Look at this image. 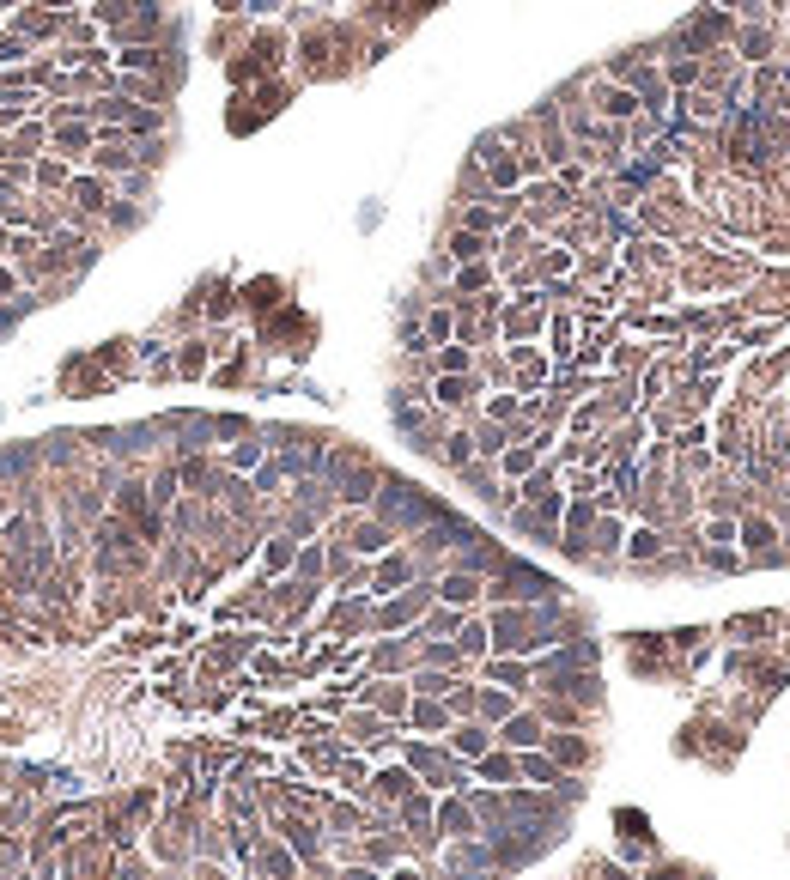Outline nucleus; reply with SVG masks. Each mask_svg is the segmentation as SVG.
Returning a JSON list of instances; mask_svg holds the SVG:
<instances>
[{"instance_id": "393cba45", "label": "nucleus", "mask_w": 790, "mask_h": 880, "mask_svg": "<svg viewBox=\"0 0 790 880\" xmlns=\"http://www.w3.org/2000/svg\"><path fill=\"white\" fill-rule=\"evenodd\" d=\"M511 364H517V389H541L547 382V359L535 346H511Z\"/></svg>"}, {"instance_id": "e433bc0d", "label": "nucleus", "mask_w": 790, "mask_h": 880, "mask_svg": "<svg viewBox=\"0 0 790 880\" xmlns=\"http://www.w3.org/2000/svg\"><path fill=\"white\" fill-rule=\"evenodd\" d=\"M425 341H432V346H450V341H456V310H450V304H438V310L425 316Z\"/></svg>"}, {"instance_id": "37998d69", "label": "nucleus", "mask_w": 790, "mask_h": 880, "mask_svg": "<svg viewBox=\"0 0 790 880\" xmlns=\"http://www.w3.org/2000/svg\"><path fill=\"white\" fill-rule=\"evenodd\" d=\"M444 461H450V468H468V461H474V438H468V431L444 438Z\"/></svg>"}, {"instance_id": "c9c22d12", "label": "nucleus", "mask_w": 790, "mask_h": 880, "mask_svg": "<svg viewBox=\"0 0 790 880\" xmlns=\"http://www.w3.org/2000/svg\"><path fill=\"white\" fill-rule=\"evenodd\" d=\"M657 553H663V535H657V528H632L627 535V559L632 565H650Z\"/></svg>"}, {"instance_id": "ddd939ff", "label": "nucleus", "mask_w": 790, "mask_h": 880, "mask_svg": "<svg viewBox=\"0 0 790 880\" xmlns=\"http://www.w3.org/2000/svg\"><path fill=\"white\" fill-rule=\"evenodd\" d=\"M481 589H486V583L474 577V571H450V577L438 583V589H432V595L444 601V607H463V614H468V607H474V601H481Z\"/></svg>"}, {"instance_id": "603ef678", "label": "nucleus", "mask_w": 790, "mask_h": 880, "mask_svg": "<svg viewBox=\"0 0 790 880\" xmlns=\"http://www.w3.org/2000/svg\"><path fill=\"white\" fill-rule=\"evenodd\" d=\"M706 540H711V546H729V540H736V522H729V517H711Z\"/></svg>"}, {"instance_id": "ea45409f", "label": "nucleus", "mask_w": 790, "mask_h": 880, "mask_svg": "<svg viewBox=\"0 0 790 880\" xmlns=\"http://www.w3.org/2000/svg\"><path fill=\"white\" fill-rule=\"evenodd\" d=\"M280 832H286V844H292V856H317V832H310L304 820H286Z\"/></svg>"}, {"instance_id": "e2e57ef3", "label": "nucleus", "mask_w": 790, "mask_h": 880, "mask_svg": "<svg viewBox=\"0 0 790 880\" xmlns=\"http://www.w3.org/2000/svg\"><path fill=\"white\" fill-rule=\"evenodd\" d=\"M201 880H225V875H219V868H201Z\"/></svg>"}, {"instance_id": "b1692460", "label": "nucleus", "mask_w": 790, "mask_h": 880, "mask_svg": "<svg viewBox=\"0 0 790 880\" xmlns=\"http://www.w3.org/2000/svg\"><path fill=\"white\" fill-rule=\"evenodd\" d=\"M535 468H541V450H535V443H511L505 456H499V474H505V480H529Z\"/></svg>"}, {"instance_id": "72a5a7b5", "label": "nucleus", "mask_w": 790, "mask_h": 880, "mask_svg": "<svg viewBox=\"0 0 790 880\" xmlns=\"http://www.w3.org/2000/svg\"><path fill=\"white\" fill-rule=\"evenodd\" d=\"M505 450H511V431H505L499 420H486L481 431H474V456H493V461H499Z\"/></svg>"}, {"instance_id": "a19ab883", "label": "nucleus", "mask_w": 790, "mask_h": 880, "mask_svg": "<svg viewBox=\"0 0 790 880\" xmlns=\"http://www.w3.org/2000/svg\"><path fill=\"white\" fill-rule=\"evenodd\" d=\"M425 668H463V650H456V643H425Z\"/></svg>"}, {"instance_id": "423d86ee", "label": "nucleus", "mask_w": 790, "mask_h": 880, "mask_svg": "<svg viewBox=\"0 0 790 880\" xmlns=\"http://www.w3.org/2000/svg\"><path fill=\"white\" fill-rule=\"evenodd\" d=\"M6 31L24 43H61L67 31V13H43V6H19V13H6Z\"/></svg>"}, {"instance_id": "2eb2a0df", "label": "nucleus", "mask_w": 790, "mask_h": 880, "mask_svg": "<svg viewBox=\"0 0 790 880\" xmlns=\"http://www.w3.org/2000/svg\"><path fill=\"white\" fill-rule=\"evenodd\" d=\"M407 722H414V729H425V735H450V704L444 699H414L407 704Z\"/></svg>"}, {"instance_id": "20e7f679", "label": "nucleus", "mask_w": 790, "mask_h": 880, "mask_svg": "<svg viewBox=\"0 0 790 880\" xmlns=\"http://www.w3.org/2000/svg\"><path fill=\"white\" fill-rule=\"evenodd\" d=\"M92 146H98V128H92V121H49V152L67 159L73 170L92 159Z\"/></svg>"}, {"instance_id": "6e6d98bb", "label": "nucleus", "mask_w": 790, "mask_h": 880, "mask_svg": "<svg viewBox=\"0 0 790 880\" xmlns=\"http://www.w3.org/2000/svg\"><path fill=\"white\" fill-rule=\"evenodd\" d=\"M0 298H19V267H0Z\"/></svg>"}, {"instance_id": "a878e982", "label": "nucleus", "mask_w": 790, "mask_h": 880, "mask_svg": "<svg viewBox=\"0 0 790 880\" xmlns=\"http://www.w3.org/2000/svg\"><path fill=\"white\" fill-rule=\"evenodd\" d=\"M486 285H493V267H486V261H463V267H456V285H450V304L474 298V292H486Z\"/></svg>"}, {"instance_id": "09e8293b", "label": "nucleus", "mask_w": 790, "mask_h": 880, "mask_svg": "<svg viewBox=\"0 0 790 880\" xmlns=\"http://www.w3.org/2000/svg\"><path fill=\"white\" fill-rule=\"evenodd\" d=\"M523 249H529V225H511L499 237V256H523Z\"/></svg>"}, {"instance_id": "f257e3e1", "label": "nucleus", "mask_w": 790, "mask_h": 880, "mask_svg": "<svg viewBox=\"0 0 790 880\" xmlns=\"http://www.w3.org/2000/svg\"><path fill=\"white\" fill-rule=\"evenodd\" d=\"M486 638H493V650H499V656H529V650L553 643V638H541V632H535V620H529L523 607H499V614L486 620Z\"/></svg>"}, {"instance_id": "6ab92c4d", "label": "nucleus", "mask_w": 790, "mask_h": 880, "mask_svg": "<svg viewBox=\"0 0 790 880\" xmlns=\"http://www.w3.org/2000/svg\"><path fill=\"white\" fill-rule=\"evenodd\" d=\"M736 540L748 546V559H778V553H772V540H778V528H772V522H760V517L736 522Z\"/></svg>"}, {"instance_id": "680f3d73", "label": "nucleus", "mask_w": 790, "mask_h": 880, "mask_svg": "<svg viewBox=\"0 0 790 880\" xmlns=\"http://www.w3.org/2000/svg\"><path fill=\"white\" fill-rule=\"evenodd\" d=\"M6 249H13V231H6V225H0V256H6Z\"/></svg>"}, {"instance_id": "4d7b16f0", "label": "nucleus", "mask_w": 790, "mask_h": 880, "mask_svg": "<svg viewBox=\"0 0 790 880\" xmlns=\"http://www.w3.org/2000/svg\"><path fill=\"white\" fill-rule=\"evenodd\" d=\"M596 540L602 546H620V522H596Z\"/></svg>"}, {"instance_id": "412c9836", "label": "nucleus", "mask_w": 790, "mask_h": 880, "mask_svg": "<svg viewBox=\"0 0 790 880\" xmlns=\"http://www.w3.org/2000/svg\"><path fill=\"white\" fill-rule=\"evenodd\" d=\"M407 577H414V559H407V553H384V559H377V571H371L377 595H395Z\"/></svg>"}, {"instance_id": "864d4df0", "label": "nucleus", "mask_w": 790, "mask_h": 880, "mask_svg": "<svg viewBox=\"0 0 790 880\" xmlns=\"http://www.w3.org/2000/svg\"><path fill=\"white\" fill-rule=\"evenodd\" d=\"M699 80V61H668V85H693Z\"/></svg>"}, {"instance_id": "9b49d317", "label": "nucleus", "mask_w": 790, "mask_h": 880, "mask_svg": "<svg viewBox=\"0 0 790 880\" xmlns=\"http://www.w3.org/2000/svg\"><path fill=\"white\" fill-rule=\"evenodd\" d=\"M67 182H73V164L55 159V152H43L31 164V195H67Z\"/></svg>"}, {"instance_id": "f3484780", "label": "nucleus", "mask_w": 790, "mask_h": 880, "mask_svg": "<svg viewBox=\"0 0 790 880\" xmlns=\"http://www.w3.org/2000/svg\"><path fill=\"white\" fill-rule=\"evenodd\" d=\"M365 704H371L377 717H407L414 692H407V686H395V681H384V686H365Z\"/></svg>"}, {"instance_id": "4468645a", "label": "nucleus", "mask_w": 790, "mask_h": 880, "mask_svg": "<svg viewBox=\"0 0 790 880\" xmlns=\"http://www.w3.org/2000/svg\"><path fill=\"white\" fill-rule=\"evenodd\" d=\"M389 540H395V528H389V522H353V528H346V546H353V553H365V559L389 553Z\"/></svg>"}, {"instance_id": "f704fd0d", "label": "nucleus", "mask_w": 790, "mask_h": 880, "mask_svg": "<svg viewBox=\"0 0 790 880\" xmlns=\"http://www.w3.org/2000/svg\"><path fill=\"white\" fill-rule=\"evenodd\" d=\"M468 371H474V353H468L463 341L438 346V377H468Z\"/></svg>"}, {"instance_id": "6e6552de", "label": "nucleus", "mask_w": 790, "mask_h": 880, "mask_svg": "<svg viewBox=\"0 0 790 880\" xmlns=\"http://www.w3.org/2000/svg\"><path fill=\"white\" fill-rule=\"evenodd\" d=\"M547 740V722L535 717V711H511L505 722H499V747H511V753H529V747H541Z\"/></svg>"}, {"instance_id": "a211bd4d", "label": "nucleus", "mask_w": 790, "mask_h": 880, "mask_svg": "<svg viewBox=\"0 0 790 880\" xmlns=\"http://www.w3.org/2000/svg\"><path fill=\"white\" fill-rule=\"evenodd\" d=\"M116 73H164V43H141V49H116Z\"/></svg>"}, {"instance_id": "9d476101", "label": "nucleus", "mask_w": 790, "mask_h": 880, "mask_svg": "<svg viewBox=\"0 0 790 880\" xmlns=\"http://www.w3.org/2000/svg\"><path fill=\"white\" fill-rule=\"evenodd\" d=\"M450 753H456V759H481V753H493V735H486V722H481V717L450 722Z\"/></svg>"}, {"instance_id": "a18cd8bd", "label": "nucleus", "mask_w": 790, "mask_h": 880, "mask_svg": "<svg viewBox=\"0 0 790 880\" xmlns=\"http://www.w3.org/2000/svg\"><path fill=\"white\" fill-rule=\"evenodd\" d=\"M201 364H207V346H201V341H189V346L177 353V371H182V377H201Z\"/></svg>"}, {"instance_id": "bb28decb", "label": "nucleus", "mask_w": 790, "mask_h": 880, "mask_svg": "<svg viewBox=\"0 0 790 880\" xmlns=\"http://www.w3.org/2000/svg\"><path fill=\"white\" fill-rule=\"evenodd\" d=\"M474 395H481V382H474V377H438V389H432L438 407H468Z\"/></svg>"}, {"instance_id": "8fccbe9b", "label": "nucleus", "mask_w": 790, "mask_h": 880, "mask_svg": "<svg viewBox=\"0 0 790 880\" xmlns=\"http://www.w3.org/2000/svg\"><path fill=\"white\" fill-rule=\"evenodd\" d=\"M547 328H553V353H560V359H571V316H553Z\"/></svg>"}, {"instance_id": "49530a36", "label": "nucleus", "mask_w": 790, "mask_h": 880, "mask_svg": "<svg viewBox=\"0 0 790 880\" xmlns=\"http://www.w3.org/2000/svg\"><path fill=\"white\" fill-rule=\"evenodd\" d=\"M371 486H377V474H371V468H359V474L346 480V492H341V498H346V504H365V498H371Z\"/></svg>"}, {"instance_id": "58836bf2", "label": "nucleus", "mask_w": 790, "mask_h": 880, "mask_svg": "<svg viewBox=\"0 0 790 880\" xmlns=\"http://www.w3.org/2000/svg\"><path fill=\"white\" fill-rule=\"evenodd\" d=\"M456 650H463V656H486V650H493V638H486V620H463V632H456Z\"/></svg>"}, {"instance_id": "f8f14e48", "label": "nucleus", "mask_w": 790, "mask_h": 880, "mask_svg": "<svg viewBox=\"0 0 790 880\" xmlns=\"http://www.w3.org/2000/svg\"><path fill=\"white\" fill-rule=\"evenodd\" d=\"M432 826H438V838H474V807L463 796H450V801H438Z\"/></svg>"}, {"instance_id": "473e14b6", "label": "nucleus", "mask_w": 790, "mask_h": 880, "mask_svg": "<svg viewBox=\"0 0 790 880\" xmlns=\"http://www.w3.org/2000/svg\"><path fill=\"white\" fill-rule=\"evenodd\" d=\"M456 692V681H450L444 668H420L414 674V699H450Z\"/></svg>"}, {"instance_id": "dca6fc26", "label": "nucleus", "mask_w": 790, "mask_h": 880, "mask_svg": "<svg viewBox=\"0 0 790 880\" xmlns=\"http://www.w3.org/2000/svg\"><path fill=\"white\" fill-rule=\"evenodd\" d=\"M486 681H499L505 692H523V686L535 681V668H529L523 656H493V662H486Z\"/></svg>"}, {"instance_id": "c85d7f7f", "label": "nucleus", "mask_w": 790, "mask_h": 880, "mask_svg": "<svg viewBox=\"0 0 790 880\" xmlns=\"http://www.w3.org/2000/svg\"><path fill=\"white\" fill-rule=\"evenodd\" d=\"M511 711H517V704H511L505 686H486V692H474V717H481V722H505Z\"/></svg>"}, {"instance_id": "5701e85b", "label": "nucleus", "mask_w": 790, "mask_h": 880, "mask_svg": "<svg viewBox=\"0 0 790 880\" xmlns=\"http://www.w3.org/2000/svg\"><path fill=\"white\" fill-rule=\"evenodd\" d=\"M371 796H377V801H395V807H402V801L414 796V771H407V765H395V771H377V778H371Z\"/></svg>"}, {"instance_id": "0eeeda50", "label": "nucleus", "mask_w": 790, "mask_h": 880, "mask_svg": "<svg viewBox=\"0 0 790 880\" xmlns=\"http://www.w3.org/2000/svg\"><path fill=\"white\" fill-rule=\"evenodd\" d=\"M425 601H432V589H407V595H389L384 607H377V632H402V625H414L425 614Z\"/></svg>"}, {"instance_id": "de8ad7c7", "label": "nucleus", "mask_w": 790, "mask_h": 880, "mask_svg": "<svg viewBox=\"0 0 790 880\" xmlns=\"http://www.w3.org/2000/svg\"><path fill=\"white\" fill-rule=\"evenodd\" d=\"M486 420L511 425V420H517V395H493V401H486Z\"/></svg>"}, {"instance_id": "1a4fd4ad", "label": "nucleus", "mask_w": 790, "mask_h": 880, "mask_svg": "<svg viewBox=\"0 0 790 880\" xmlns=\"http://www.w3.org/2000/svg\"><path fill=\"white\" fill-rule=\"evenodd\" d=\"M6 152H13V159H24V164H37L43 152H49V121H43V116L19 121V128L6 134Z\"/></svg>"}, {"instance_id": "c03bdc74", "label": "nucleus", "mask_w": 790, "mask_h": 880, "mask_svg": "<svg viewBox=\"0 0 790 880\" xmlns=\"http://www.w3.org/2000/svg\"><path fill=\"white\" fill-rule=\"evenodd\" d=\"M13 61L24 67V61H31V43L13 37V31H0V67H13Z\"/></svg>"}, {"instance_id": "3c124183", "label": "nucleus", "mask_w": 790, "mask_h": 880, "mask_svg": "<svg viewBox=\"0 0 790 880\" xmlns=\"http://www.w3.org/2000/svg\"><path fill=\"white\" fill-rule=\"evenodd\" d=\"M292 571H298L304 583H310V577H323V553H317V546H304V553H298V565H292Z\"/></svg>"}, {"instance_id": "7ed1b4c3", "label": "nucleus", "mask_w": 790, "mask_h": 880, "mask_svg": "<svg viewBox=\"0 0 790 880\" xmlns=\"http://www.w3.org/2000/svg\"><path fill=\"white\" fill-rule=\"evenodd\" d=\"M547 328V304H541V292H529L523 304H511V310H499V334H505L511 346H529L535 334Z\"/></svg>"}, {"instance_id": "cd10ccee", "label": "nucleus", "mask_w": 790, "mask_h": 880, "mask_svg": "<svg viewBox=\"0 0 790 880\" xmlns=\"http://www.w3.org/2000/svg\"><path fill=\"white\" fill-rule=\"evenodd\" d=\"M486 249H493V237H481V231H456V237L444 243V256L463 267V261H486Z\"/></svg>"}, {"instance_id": "7c9ffc66", "label": "nucleus", "mask_w": 790, "mask_h": 880, "mask_svg": "<svg viewBox=\"0 0 790 880\" xmlns=\"http://www.w3.org/2000/svg\"><path fill=\"white\" fill-rule=\"evenodd\" d=\"M341 735H353L359 747H371V740H384V717H377V711H353V717L341 722Z\"/></svg>"}, {"instance_id": "0e129e2a", "label": "nucleus", "mask_w": 790, "mask_h": 880, "mask_svg": "<svg viewBox=\"0 0 790 880\" xmlns=\"http://www.w3.org/2000/svg\"><path fill=\"white\" fill-rule=\"evenodd\" d=\"M0 517H6V486H0Z\"/></svg>"}, {"instance_id": "c756f323", "label": "nucleus", "mask_w": 790, "mask_h": 880, "mask_svg": "<svg viewBox=\"0 0 790 880\" xmlns=\"http://www.w3.org/2000/svg\"><path fill=\"white\" fill-rule=\"evenodd\" d=\"M541 747H547V759H553V765H584L590 759V747L578 735H547Z\"/></svg>"}, {"instance_id": "bf43d9fd", "label": "nucleus", "mask_w": 790, "mask_h": 880, "mask_svg": "<svg viewBox=\"0 0 790 880\" xmlns=\"http://www.w3.org/2000/svg\"><path fill=\"white\" fill-rule=\"evenodd\" d=\"M341 880H377V868H365V862H359V868H341Z\"/></svg>"}, {"instance_id": "13d9d810", "label": "nucleus", "mask_w": 790, "mask_h": 880, "mask_svg": "<svg viewBox=\"0 0 790 880\" xmlns=\"http://www.w3.org/2000/svg\"><path fill=\"white\" fill-rule=\"evenodd\" d=\"M24 6H43V13H73V0H24Z\"/></svg>"}, {"instance_id": "2f4dec72", "label": "nucleus", "mask_w": 790, "mask_h": 880, "mask_svg": "<svg viewBox=\"0 0 790 880\" xmlns=\"http://www.w3.org/2000/svg\"><path fill=\"white\" fill-rule=\"evenodd\" d=\"M517 771H523L529 783H560V765L547 759L541 747H529V753H517Z\"/></svg>"}, {"instance_id": "79ce46f5", "label": "nucleus", "mask_w": 790, "mask_h": 880, "mask_svg": "<svg viewBox=\"0 0 790 880\" xmlns=\"http://www.w3.org/2000/svg\"><path fill=\"white\" fill-rule=\"evenodd\" d=\"M292 565H298V546H292V540H268V571H292Z\"/></svg>"}, {"instance_id": "052dcab7", "label": "nucleus", "mask_w": 790, "mask_h": 880, "mask_svg": "<svg viewBox=\"0 0 790 880\" xmlns=\"http://www.w3.org/2000/svg\"><path fill=\"white\" fill-rule=\"evenodd\" d=\"M384 880H425V875H420V868H389Z\"/></svg>"}, {"instance_id": "4c0bfd02", "label": "nucleus", "mask_w": 790, "mask_h": 880, "mask_svg": "<svg viewBox=\"0 0 790 880\" xmlns=\"http://www.w3.org/2000/svg\"><path fill=\"white\" fill-rule=\"evenodd\" d=\"M736 49H742L748 61H766V55H772V31H760V24H742V31H736Z\"/></svg>"}, {"instance_id": "f03ea898", "label": "nucleus", "mask_w": 790, "mask_h": 880, "mask_svg": "<svg viewBox=\"0 0 790 880\" xmlns=\"http://www.w3.org/2000/svg\"><path fill=\"white\" fill-rule=\"evenodd\" d=\"M590 110H596L602 121H620V128H627V121H639V110H645V103H639V92H632V85L596 80V85H590Z\"/></svg>"}, {"instance_id": "aec40b11", "label": "nucleus", "mask_w": 790, "mask_h": 880, "mask_svg": "<svg viewBox=\"0 0 790 880\" xmlns=\"http://www.w3.org/2000/svg\"><path fill=\"white\" fill-rule=\"evenodd\" d=\"M256 868L274 880H298V856H292V844H256Z\"/></svg>"}, {"instance_id": "5fc2aeb1", "label": "nucleus", "mask_w": 790, "mask_h": 880, "mask_svg": "<svg viewBox=\"0 0 790 880\" xmlns=\"http://www.w3.org/2000/svg\"><path fill=\"white\" fill-rule=\"evenodd\" d=\"M256 461H262V443H238L231 450V468H256Z\"/></svg>"}, {"instance_id": "4be33fe9", "label": "nucleus", "mask_w": 790, "mask_h": 880, "mask_svg": "<svg viewBox=\"0 0 790 880\" xmlns=\"http://www.w3.org/2000/svg\"><path fill=\"white\" fill-rule=\"evenodd\" d=\"M474 771H481L486 783H517V778H523V771H517V753H511V747H493V753H481V759H474Z\"/></svg>"}, {"instance_id": "39448f33", "label": "nucleus", "mask_w": 790, "mask_h": 880, "mask_svg": "<svg viewBox=\"0 0 790 880\" xmlns=\"http://www.w3.org/2000/svg\"><path fill=\"white\" fill-rule=\"evenodd\" d=\"M110 200H116V182H110V177H92V170H73V182H67V207H73V213H85V219H98V213H110Z\"/></svg>"}]
</instances>
